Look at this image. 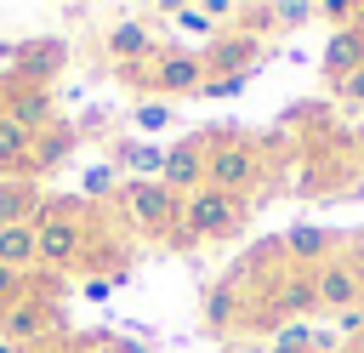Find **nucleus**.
I'll use <instances>...</instances> for the list:
<instances>
[{
    "label": "nucleus",
    "instance_id": "f3484780",
    "mask_svg": "<svg viewBox=\"0 0 364 353\" xmlns=\"http://www.w3.org/2000/svg\"><path fill=\"white\" fill-rule=\"evenodd\" d=\"M273 302H279V313H313V307H318V296H313V273L284 279V285L273 290Z\"/></svg>",
    "mask_w": 364,
    "mask_h": 353
},
{
    "label": "nucleus",
    "instance_id": "423d86ee",
    "mask_svg": "<svg viewBox=\"0 0 364 353\" xmlns=\"http://www.w3.org/2000/svg\"><path fill=\"white\" fill-rule=\"evenodd\" d=\"M51 325H57V302H46V296L28 285V290L0 313V342H11V347L28 353V347H40V342L51 336Z\"/></svg>",
    "mask_w": 364,
    "mask_h": 353
},
{
    "label": "nucleus",
    "instance_id": "20e7f679",
    "mask_svg": "<svg viewBox=\"0 0 364 353\" xmlns=\"http://www.w3.org/2000/svg\"><path fill=\"white\" fill-rule=\"evenodd\" d=\"M119 216L136 228V233H154V239H171L176 233V216H182V199L165 188V182H119Z\"/></svg>",
    "mask_w": 364,
    "mask_h": 353
},
{
    "label": "nucleus",
    "instance_id": "0eeeda50",
    "mask_svg": "<svg viewBox=\"0 0 364 353\" xmlns=\"http://www.w3.org/2000/svg\"><path fill=\"white\" fill-rule=\"evenodd\" d=\"M313 296H318L324 313H353V307H364V262L330 256L324 268H313Z\"/></svg>",
    "mask_w": 364,
    "mask_h": 353
},
{
    "label": "nucleus",
    "instance_id": "a211bd4d",
    "mask_svg": "<svg viewBox=\"0 0 364 353\" xmlns=\"http://www.w3.org/2000/svg\"><path fill=\"white\" fill-rule=\"evenodd\" d=\"M80 188H85V205H91V199H108V194H119V171H114V159H102V165H85Z\"/></svg>",
    "mask_w": 364,
    "mask_h": 353
},
{
    "label": "nucleus",
    "instance_id": "2eb2a0df",
    "mask_svg": "<svg viewBox=\"0 0 364 353\" xmlns=\"http://www.w3.org/2000/svg\"><path fill=\"white\" fill-rule=\"evenodd\" d=\"M6 114L28 131V137H46L57 120H51V91H11L6 97Z\"/></svg>",
    "mask_w": 364,
    "mask_h": 353
},
{
    "label": "nucleus",
    "instance_id": "6ab92c4d",
    "mask_svg": "<svg viewBox=\"0 0 364 353\" xmlns=\"http://www.w3.org/2000/svg\"><path fill=\"white\" fill-rule=\"evenodd\" d=\"M171 23L176 28H188V34H205V40H216L222 28H216V17H210V6H171Z\"/></svg>",
    "mask_w": 364,
    "mask_h": 353
},
{
    "label": "nucleus",
    "instance_id": "f257e3e1",
    "mask_svg": "<svg viewBox=\"0 0 364 353\" xmlns=\"http://www.w3.org/2000/svg\"><path fill=\"white\" fill-rule=\"evenodd\" d=\"M91 251V205L85 199H40L34 211V268L68 273L85 268Z\"/></svg>",
    "mask_w": 364,
    "mask_h": 353
},
{
    "label": "nucleus",
    "instance_id": "f8f14e48",
    "mask_svg": "<svg viewBox=\"0 0 364 353\" xmlns=\"http://www.w3.org/2000/svg\"><path fill=\"white\" fill-rule=\"evenodd\" d=\"M284 251H290L296 262H307V268H324V262L336 256V233L318 228V222H296V228L284 233Z\"/></svg>",
    "mask_w": 364,
    "mask_h": 353
},
{
    "label": "nucleus",
    "instance_id": "dca6fc26",
    "mask_svg": "<svg viewBox=\"0 0 364 353\" xmlns=\"http://www.w3.org/2000/svg\"><path fill=\"white\" fill-rule=\"evenodd\" d=\"M0 262L17 273H34V222H11L0 228Z\"/></svg>",
    "mask_w": 364,
    "mask_h": 353
},
{
    "label": "nucleus",
    "instance_id": "b1692460",
    "mask_svg": "<svg viewBox=\"0 0 364 353\" xmlns=\"http://www.w3.org/2000/svg\"><path fill=\"white\" fill-rule=\"evenodd\" d=\"M336 319H341V330H353V336L364 330V307H353V313H336Z\"/></svg>",
    "mask_w": 364,
    "mask_h": 353
},
{
    "label": "nucleus",
    "instance_id": "393cba45",
    "mask_svg": "<svg viewBox=\"0 0 364 353\" xmlns=\"http://www.w3.org/2000/svg\"><path fill=\"white\" fill-rule=\"evenodd\" d=\"M341 353H364V347H341Z\"/></svg>",
    "mask_w": 364,
    "mask_h": 353
},
{
    "label": "nucleus",
    "instance_id": "5701e85b",
    "mask_svg": "<svg viewBox=\"0 0 364 353\" xmlns=\"http://www.w3.org/2000/svg\"><path fill=\"white\" fill-rule=\"evenodd\" d=\"M336 97H341V102H364V68H358V74H347V80L336 85Z\"/></svg>",
    "mask_w": 364,
    "mask_h": 353
},
{
    "label": "nucleus",
    "instance_id": "39448f33",
    "mask_svg": "<svg viewBox=\"0 0 364 353\" xmlns=\"http://www.w3.org/2000/svg\"><path fill=\"white\" fill-rule=\"evenodd\" d=\"M125 80H131V85H154V91L171 102V97H188V91L205 85V57H199V51H159L154 63L125 68Z\"/></svg>",
    "mask_w": 364,
    "mask_h": 353
},
{
    "label": "nucleus",
    "instance_id": "7ed1b4c3",
    "mask_svg": "<svg viewBox=\"0 0 364 353\" xmlns=\"http://www.w3.org/2000/svg\"><path fill=\"white\" fill-rule=\"evenodd\" d=\"M262 148L245 142V137H210L205 148V188H222L233 199H250L262 188Z\"/></svg>",
    "mask_w": 364,
    "mask_h": 353
},
{
    "label": "nucleus",
    "instance_id": "9d476101",
    "mask_svg": "<svg viewBox=\"0 0 364 353\" xmlns=\"http://www.w3.org/2000/svg\"><path fill=\"white\" fill-rule=\"evenodd\" d=\"M250 63H256V40H250V28H245V34H216L210 51H205V74H216V80H245Z\"/></svg>",
    "mask_w": 364,
    "mask_h": 353
},
{
    "label": "nucleus",
    "instance_id": "f03ea898",
    "mask_svg": "<svg viewBox=\"0 0 364 353\" xmlns=\"http://www.w3.org/2000/svg\"><path fill=\"white\" fill-rule=\"evenodd\" d=\"M239 222H245V199H233L222 188H193V194H182L171 245H210V239H228Z\"/></svg>",
    "mask_w": 364,
    "mask_h": 353
},
{
    "label": "nucleus",
    "instance_id": "4468645a",
    "mask_svg": "<svg viewBox=\"0 0 364 353\" xmlns=\"http://www.w3.org/2000/svg\"><path fill=\"white\" fill-rule=\"evenodd\" d=\"M28 159H34V137L0 108V176H28Z\"/></svg>",
    "mask_w": 364,
    "mask_h": 353
},
{
    "label": "nucleus",
    "instance_id": "ddd939ff",
    "mask_svg": "<svg viewBox=\"0 0 364 353\" xmlns=\"http://www.w3.org/2000/svg\"><path fill=\"white\" fill-rule=\"evenodd\" d=\"M34 211H40V188H34V176H0V228H11V222H34Z\"/></svg>",
    "mask_w": 364,
    "mask_h": 353
},
{
    "label": "nucleus",
    "instance_id": "aec40b11",
    "mask_svg": "<svg viewBox=\"0 0 364 353\" xmlns=\"http://www.w3.org/2000/svg\"><path fill=\"white\" fill-rule=\"evenodd\" d=\"M131 125H136V131H165V125H171V102H165V97L136 102V108H131Z\"/></svg>",
    "mask_w": 364,
    "mask_h": 353
},
{
    "label": "nucleus",
    "instance_id": "412c9836",
    "mask_svg": "<svg viewBox=\"0 0 364 353\" xmlns=\"http://www.w3.org/2000/svg\"><path fill=\"white\" fill-rule=\"evenodd\" d=\"M267 353H313V336H307L301 325H290V330H279V342H273Z\"/></svg>",
    "mask_w": 364,
    "mask_h": 353
},
{
    "label": "nucleus",
    "instance_id": "4be33fe9",
    "mask_svg": "<svg viewBox=\"0 0 364 353\" xmlns=\"http://www.w3.org/2000/svg\"><path fill=\"white\" fill-rule=\"evenodd\" d=\"M318 6H301V0H284V6H273V23H284V28H296V23H307Z\"/></svg>",
    "mask_w": 364,
    "mask_h": 353
},
{
    "label": "nucleus",
    "instance_id": "9b49d317",
    "mask_svg": "<svg viewBox=\"0 0 364 353\" xmlns=\"http://www.w3.org/2000/svg\"><path fill=\"white\" fill-rule=\"evenodd\" d=\"M358 68H364V28H336L330 46H324V74H330V85H341V80L358 74Z\"/></svg>",
    "mask_w": 364,
    "mask_h": 353
},
{
    "label": "nucleus",
    "instance_id": "1a4fd4ad",
    "mask_svg": "<svg viewBox=\"0 0 364 353\" xmlns=\"http://www.w3.org/2000/svg\"><path fill=\"white\" fill-rule=\"evenodd\" d=\"M102 46H108V57H119L125 68H142V63H154V57H159V40H154V28H148L142 17L114 23V28L102 34Z\"/></svg>",
    "mask_w": 364,
    "mask_h": 353
},
{
    "label": "nucleus",
    "instance_id": "6e6552de",
    "mask_svg": "<svg viewBox=\"0 0 364 353\" xmlns=\"http://www.w3.org/2000/svg\"><path fill=\"white\" fill-rule=\"evenodd\" d=\"M205 137H188V142H176L171 154H165V165H159V182L182 199V194H193V188H205Z\"/></svg>",
    "mask_w": 364,
    "mask_h": 353
}]
</instances>
